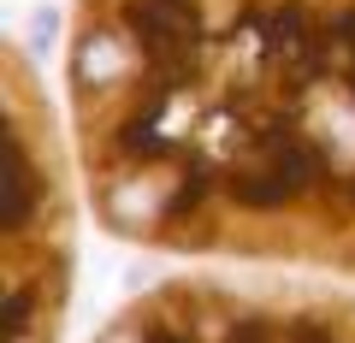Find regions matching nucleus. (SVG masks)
I'll use <instances>...</instances> for the list:
<instances>
[{
  "label": "nucleus",
  "mask_w": 355,
  "mask_h": 343,
  "mask_svg": "<svg viewBox=\"0 0 355 343\" xmlns=\"http://www.w3.org/2000/svg\"><path fill=\"white\" fill-rule=\"evenodd\" d=\"M65 130L130 249L355 279V0H71Z\"/></svg>",
  "instance_id": "obj_1"
},
{
  "label": "nucleus",
  "mask_w": 355,
  "mask_h": 343,
  "mask_svg": "<svg viewBox=\"0 0 355 343\" xmlns=\"http://www.w3.org/2000/svg\"><path fill=\"white\" fill-rule=\"evenodd\" d=\"M95 343H355V290L284 272H178L130 296Z\"/></svg>",
  "instance_id": "obj_2"
},
{
  "label": "nucleus",
  "mask_w": 355,
  "mask_h": 343,
  "mask_svg": "<svg viewBox=\"0 0 355 343\" xmlns=\"http://www.w3.org/2000/svg\"><path fill=\"white\" fill-rule=\"evenodd\" d=\"M12 101V225H6V343H53L71 290V142H60L24 53H6Z\"/></svg>",
  "instance_id": "obj_3"
}]
</instances>
